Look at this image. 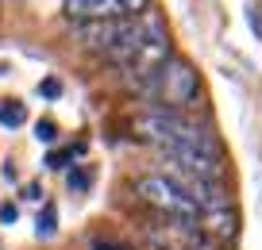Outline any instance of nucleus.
<instances>
[{
	"label": "nucleus",
	"instance_id": "f257e3e1",
	"mask_svg": "<svg viewBox=\"0 0 262 250\" xmlns=\"http://www.w3.org/2000/svg\"><path fill=\"white\" fill-rule=\"evenodd\" d=\"M135 131H139L147 143H155L158 150L166 154L170 166L178 170H189L196 177L220 181L224 162H220V143L208 135L205 127H196L193 120H185L181 112H147L135 120Z\"/></svg>",
	"mask_w": 262,
	"mask_h": 250
},
{
	"label": "nucleus",
	"instance_id": "f03ea898",
	"mask_svg": "<svg viewBox=\"0 0 262 250\" xmlns=\"http://www.w3.org/2000/svg\"><path fill=\"white\" fill-rule=\"evenodd\" d=\"M147 97H155L162 104V112H181V108H193L201 97V77L185 58H170L155 77L143 85Z\"/></svg>",
	"mask_w": 262,
	"mask_h": 250
},
{
	"label": "nucleus",
	"instance_id": "7ed1b4c3",
	"mask_svg": "<svg viewBox=\"0 0 262 250\" xmlns=\"http://www.w3.org/2000/svg\"><path fill=\"white\" fill-rule=\"evenodd\" d=\"M135 193H139L150 208L166 212V216L178 219V223H196V219L205 216L201 204H196L170 173H147V177H139V181H135Z\"/></svg>",
	"mask_w": 262,
	"mask_h": 250
},
{
	"label": "nucleus",
	"instance_id": "20e7f679",
	"mask_svg": "<svg viewBox=\"0 0 262 250\" xmlns=\"http://www.w3.org/2000/svg\"><path fill=\"white\" fill-rule=\"evenodd\" d=\"M70 16L81 19V24H97V19H123L127 8L123 0H66Z\"/></svg>",
	"mask_w": 262,
	"mask_h": 250
},
{
	"label": "nucleus",
	"instance_id": "39448f33",
	"mask_svg": "<svg viewBox=\"0 0 262 250\" xmlns=\"http://www.w3.org/2000/svg\"><path fill=\"white\" fill-rule=\"evenodd\" d=\"M27 120V108L19 100H0V127H19Z\"/></svg>",
	"mask_w": 262,
	"mask_h": 250
},
{
	"label": "nucleus",
	"instance_id": "423d86ee",
	"mask_svg": "<svg viewBox=\"0 0 262 250\" xmlns=\"http://www.w3.org/2000/svg\"><path fill=\"white\" fill-rule=\"evenodd\" d=\"M35 139H39V143H54V139H58V127H54V123H50V120H39V123H35Z\"/></svg>",
	"mask_w": 262,
	"mask_h": 250
},
{
	"label": "nucleus",
	"instance_id": "0eeeda50",
	"mask_svg": "<svg viewBox=\"0 0 262 250\" xmlns=\"http://www.w3.org/2000/svg\"><path fill=\"white\" fill-rule=\"evenodd\" d=\"M77 150H81V146H74V150H54V154H50V158H47V166H54V170H62L66 162H74V154H77Z\"/></svg>",
	"mask_w": 262,
	"mask_h": 250
},
{
	"label": "nucleus",
	"instance_id": "6e6552de",
	"mask_svg": "<svg viewBox=\"0 0 262 250\" xmlns=\"http://www.w3.org/2000/svg\"><path fill=\"white\" fill-rule=\"evenodd\" d=\"M50 235H54V208H47L39 216V239H50Z\"/></svg>",
	"mask_w": 262,
	"mask_h": 250
},
{
	"label": "nucleus",
	"instance_id": "1a4fd4ad",
	"mask_svg": "<svg viewBox=\"0 0 262 250\" xmlns=\"http://www.w3.org/2000/svg\"><path fill=\"white\" fill-rule=\"evenodd\" d=\"M39 97H50V100H54V97H62V85H58V81H54V77H47V81H39Z\"/></svg>",
	"mask_w": 262,
	"mask_h": 250
},
{
	"label": "nucleus",
	"instance_id": "9d476101",
	"mask_svg": "<svg viewBox=\"0 0 262 250\" xmlns=\"http://www.w3.org/2000/svg\"><path fill=\"white\" fill-rule=\"evenodd\" d=\"M247 19H251L254 35H258V39H262V8H258V4H251V8H247Z\"/></svg>",
	"mask_w": 262,
	"mask_h": 250
},
{
	"label": "nucleus",
	"instance_id": "9b49d317",
	"mask_svg": "<svg viewBox=\"0 0 262 250\" xmlns=\"http://www.w3.org/2000/svg\"><path fill=\"white\" fill-rule=\"evenodd\" d=\"M85 185H89V173H81V170L70 173V189H85Z\"/></svg>",
	"mask_w": 262,
	"mask_h": 250
},
{
	"label": "nucleus",
	"instance_id": "f8f14e48",
	"mask_svg": "<svg viewBox=\"0 0 262 250\" xmlns=\"http://www.w3.org/2000/svg\"><path fill=\"white\" fill-rule=\"evenodd\" d=\"M16 204H4V208H0V223H16Z\"/></svg>",
	"mask_w": 262,
	"mask_h": 250
},
{
	"label": "nucleus",
	"instance_id": "ddd939ff",
	"mask_svg": "<svg viewBox=\"0 0 262 250\" xmlns=\"http://www.w3.org/2000/svg\"><path fill=\"white\" fill-rule=\"evenodd\" d=\"M93 250H127L120 242H108V239H93Z\"/></svg>",
	"mask_w": 262,
	"mask_h": 250
},
{
	"label": "nucleus",
	"instance_id": "4468645a",
	"mask_svg": "<svg viewBox=\"0 0 262 250\" xmlns=\"http://www.w3.org/2000/svg\"><path fill=\"white\" fill-rule=\"evenodd\" d=\"M24 196H27V200H42V193H39V185H27V189H24Z\"/></svg>",
	"mask_w": 262,
	"mask_h": 250
}]
</instances>
